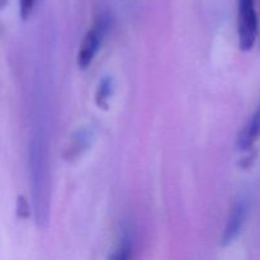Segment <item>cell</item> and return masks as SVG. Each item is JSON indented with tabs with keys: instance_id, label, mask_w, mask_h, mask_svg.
Wrapping results in <instances>:
<instances>
[{
	"instance_id": "6da1fadb",
	"label": "cell",
	"mask_w": 260,
	"mask_h": 260,
	"mask_svg": "<svg viewBox=\"0 0 260 260\" xmlns=\"http://www.w3.org/2000/svg\"><path fill=\"white\" fill-rule=\"evenodd\" d=\"M259 23L254 0H238V36L239 47L248 52L258 38Z\"/></svg>"
},
{
	"instance_id": "52a82bcc",
	"label": "cell",
	"mask_w": 260,
	"mask_h": 260,
	"mask_svg": "<svg viewBox=\"0 0 260 260\" xmlns=\"http://www.w3.org/2000/svg\"><path fill=\"white\" fill-rule=\"evenodd\" d=\"M112 90H113V81H112V79L109 76L102 79L95 94V102L99 107L107 108V104H108L109 98L112 95Z\"/></svg>"
},
{
	"instance_id": "5b68a950",
	"label": "cell",
	"mask_w": 260,
	"mask_h": 260,
	"mask_svg": "<svg viewBox=\"0 0 260 260\" xmlns=\"http://www.w3.org/2000/svg\"><path fill=\"white\" fill-rule=\"evenodd\" d=\"M91 141V132L89 129H79L69 142L68 149L65 150V157L68 160H73L83 154L89 147Z\"/></svg>"
},
{
	"instance_id": "9c48e42d",
	"label": "cell",
	"mask_w": 260,
	"mask_h": 260,
	"mask_svg": "<svg viewBox=\"0 0 260 260\" xmlns=\"http://www.w3.org/2000/svg\"><path fill=\"white\" fill-rule=\"evenodd\" d=\"M7 3H8V0H0V9H3V8L5 7V5H7Z\"/></svg>"
},
{
	"instance_id": "3957f363",
	"label": "cell",
	"mask_w": 260,
	"mask_h": 260,
	"mask_svg": "<svg viewBox=\"0 0 260 260\" xmlns=\"http://www.w3.org/2000/svg\"><path fill=\"white\" fill-rule=\"evenodd\" d=\"M249 203L246 198H240L234 203L231 207L230 213H229L226 226L223 229L222 236H221V245L229 246L239 238L241 230L244 228V223L246 221L248 216Z\"/></svg>"
},
{
	"instance_id": "277c9868",
	"label": "cell",
	"mask_w": 260,
	"mask_h": 260,
	"mask_svg": "<svg viewBox=\"0 0 260 260\" xmlns=\"http://www.w3.org/2000/svg\"><path fill=\"white\" fill-rule=\"evenodd\" d=\"M260 137V102L256 107V109L254 111V113L251 114V117L249 118V121L246 122L245 126L241 128V131L239 132L238 140H236V146L240 151H246V150H250L254 146L256 141Z\"/></svg>"
},
{
	"instance_id": "ba28073f",
	"label": "cell",
	"mask_w": 260,
	"mask_h": 260,
	"mask_svg": "<svg viewBox=\"0 0 260 260\" xmlns=\"http://www.w3.org/2000/svg\"><path fill=\"white\" fill-rule=\"evenodd\" d=\"M36 2L37 0H19V13L23 20L29 18V15L32 14L36 7Z\"/></svg>"
},
{
	"instance_id": "7a4b0ae2",
	"label": "cell",
	"mask_w": 260,
	"mask_h": 260,
	"mask_svg": "<svg viewBox=\"0 0 260 260\" xmlns=\"http://www.w3.org/2000/svg\"><path fill=\"white\" fill-rule=\"evenodd\" d=\"M108 30V18L102 15L96 18L88 32L84 36L78 52V66L80 69H86L95 58L103 43L104 37Z\"/></svg>"
},
{
	"instance_id": "8992f818",
	"label": "cell",
	"mask_w": 260,
	"mask_h": 260,
	"mask_svg": "<svg viewBox=\"0 0 260 260\" xmlns=\"http://www.w3.org/2000/svg\"><path fill=\"white\" fill-rule=\"evenodd\" d=\"M132 256V239L128 234L122 236L121 241L116 246L108 260H131Z\"/></svg>"
}]
</instances>
